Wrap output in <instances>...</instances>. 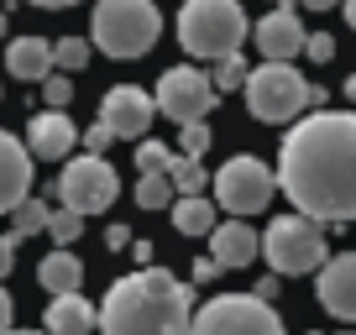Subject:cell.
<instances>
[{"label": "cell", "mask_w": 356, "mask_h": 335, "mask_svg": "<svg viewBox=\"0 0 356 335\" xmlns=\"http://www.w3.org/2000/svg\"><path fill=\"white\" fill-rule=\"evenodd\" d=\"M304 335H314V330H304Z\"/></svg>", "instance_id": "cell-45"}, {"label": "cell", "mask_w": 356, "mask_h": 335, "mask_svg": "<svg viewBox=\"0 0 356 335\" xmlns=\"http://www.w3.org/2000/svg\"><path fill=\"white\" fill-rule=\"evenodd\" d=\"M47 220H53V204H47V199H32V194H26V199L11 210V236H16V241H26V236H42V231H47Z\"/></svg>", "instance_id": "cell-21"}, {"label": "cell", "mask_w": 356, "mask_h": 335, "mask_svg": "<svg viewBox=\"0 0 356 335\" xmlns=\"http://www.w3.org/2000/svg\"><path fill=\"white\" fill-rule=\"evenodd\" d=\"M304 58H309V63H330L335 58V37L330 32H309L304 37Z\"/></svg>", "instance_id": "cell-31"}, {"label": "cell", "mask_w": 356, "mask_h": 335, "mask_svg": "<svg viewBox=\"0 0 356 335\" xmlns=\"http://www.w3.org/2000/svg\"><path fill=\"white\" fill-rule=\"evenodd\" d=\"M262 257L278 278H304V272H320L330 246H325V225L309 215H278L262 236Z\"/></svg>", "instance_id": "cell-5"}, {"label": "cell", "mask_w": 356, "mask_h": 335, "mask_svg": "<svg viewBox=\"0 0 356 335\" xmlns=\"http://www.w3.org/2000/svg\"><path fill=\"white\" fill-rule=\"evenodd\" d=\"M47 236H53V246H74L79 236H84V215H79V210H63V204H58L53 220H47Z\"/></svg>", "instance_id": "cell-26"}, {"label": "cell", "mask_w": 356, "mask_h": 335, "mask_svg": "<svg viewBox=\"0 0 356 335\" xmlns=\"http://www.w3.org/2000/svg\"><path fill=\"white\" fill-rule=\"evenodd\" d=\"M278 6H283V0H278Z\"/></svg>", "instance_id": "cell-46"}, {"label": "cell", "mask_w": 356, "mask_h": 335, "mask_svg": "<svg viewBox=\"0 0 356 335\" xmlns=\"http://www.w3.org/2000/svg\"><path fill=\"white\" fill-rule=\"evenodd\" d=\"M16 246H22L16 236H0V278H6V272L16 268Z\"/></svg>", "instance_id": "cell-32"}, {"label": "cell", "mask_w": 356, "mask_h": 335, "mask_svg": "<svg viewBox=\"0 0 356 335\" xmlns=\"http://www.w3.org/2000/svg\"><path fill=\"white\" fill-rule=\"evenodd\" d=\"M37 283H42L47 293H79V283H84V262H79L68 246H58V252H47V257L37 262Z\"/></svg>", "instance_id": "cell-20"}, {"label": "cell", "mask_w": 356, "mask_h": 335, "mask_svg": "<svg viewBox=\"0 0 356 335\" xmlns=\"http://www.w3.org/2000/svg\"><path fill=\"white\" fill-rule=\"evenodd\" d=\"M157 111L168 115V121H178V126H189V121H204V115L215 111V100H220V90H215V79L204 74V68H194V63H178V68H168L163 79H157Z\"/></svg>", "instance_id": "cell-10"}, {"label": "cell", "mask_w": 356, "mask_h": 335, "mask_svg": "<svg viewBox=\"0 0 356 335\" xmlns=\"http://www.w3.org/2000/svg\"><path fill=\"white\" fill-rule=\"evenodd\" d=\"M168 215H173L178 236H210L215 225H220V204L204 199V194H178V199L168 204Z\"/></svg>", "instance_id": "cell-19"}, {"label": "cell", "mask_w": 356, "mask_h": 335, "mask_svg": "<svg viewBox=\"0 0 356 335\" xmlns=\"http://www.w3.org/2000/svg\"><path fill=\"white\" fill-rule=\"evenodd\" d=\"M314 293H320L325 314L356 325V252H341V257H325V268L314 272Z\"/></svg>", "instance_id": "cell-12"}, {"label": "cell", "mask_w": 356, "mask_h": 335, "mask_svg": "<svg viewBox=\"0 0 356 335\" xmlns=\"http://www.w3.org/2000/svg\"><path fill=\"white\" fill-rule=\"evenodd\" d=\"M100 121L111 126L115 136L136 142V136L152 131V121H157V100H152L147 90H136V84H115V90L105 95V105H100Z\"/></svg>", "instance_id": "cell-11"}, {"label": "cell", "mask_w": 356, "mask_h": 335, "mask_svg": "<svg viewBox=\"0 0 356 335\" xmlns=\"http://www.w3.org/2000/svg\"><path fill=\"white\" fill-rule=\"evenodd\" d=\"M6 68H11L16 79L42 84V79L53 74V42H47V37H16V42L6 47Z\"/></svg>", "instance_id": "cell-18"}, {"label": "cell", "mask_w": 356, "mask_h": 335, "mask_svg": "<svg viewBox=\"0 0 356 335\" xmlns=\"http://www.w3.org/2000/svg\"><path fill=\"white\" fill-rule=\"evenodd\" d=\"M178 194L168 173H136V210H168Z\"/></svg>", "instance_id": "cell-22"}, {"label": "cell", "mask_w": 356, "mask_h": 335, "mask_svg": "<svg viewBox=\"0 0 356 335\" xmlns=\"http://www.w3.org/2000/svg\"><path fill=\"white\" fill-rule=\"evenodd\" d=\"M6 335H47V330H6Z\"/></svg>", "instance_id": "cell-42"}, {"label": "cell", "mask_w": 356, "mask_h": 335, "mask_svg": "<svg viewBox=\"0 0 356 335\" xmlns=\"http://www.w3.org/2000/svg\"><path fill=\"white\" fill-rule=\"evenodd\" d=\"M252 293H257V299H267V304H273V299H278V272H273V278H262Z\"/></svg>", "instance_id": "cell-36"}, {"label": "cell", "mask_w": 356, "mask_h": 335, "mask_svg": "<svg viewBox=\"0 0 356 335\" xmlns=\"http://www.w3.org/2000/svg\"><path fill=\"white\" fill-rule=\"evenodd\" d=\"M42 100H47V111H68V100H74L68 74H47V79H42Z\"/></svg>", "instance_id": "cell-29"}, {"label": "cell", "mask_w": 356, "mask_h": 335, "mask_svg": "<svg viewBox=\"0 0 356 335\" xmlns=\"http://www.w3.org/2000/svg\"><path fill=\"white\" fill-rule=\"evenodd\" d=\"M89 37L105 58H147L163 37V11L157 0H95Z\"/></svg>", "instance_id": "cell-3"}, {"label": "cell", "mask_w": 356, "mask_h": 335, "mask_svg": "<svg viewBox=\"0 0 356 335\" xmlns=\"http://www.w3.org/2000/svg\"><path fill=\"white\" fill-rule=\"evenodd\" d=\"M246 32H252V22H246L241 0H184V11H178V42L189 58L215 63L225 53H241Z\"/></svg>", "instance_id": "cell-4"}, {"label": "cell", "mask_w": 356, "mask_h": 335, "mask_svg": "<svg viewBox=\"0 0 356 335\" xmlns=\"http://www.w3.org/2000/svg\"><path fill=\"white\" fill-rule=\"evenodd\" d=\"M0 37H6V16H0Z\"/></svg>", "instance_id": "cell-43"}, {"label": "cell", "mask_w": 356, "mask_h": 335, "mask_svg": "<svg viewBox=\"0 0 356 335\" xmlns=\"http://www.w3.org/2000/svg\"><path fill=\"white\" fill-rule=\"evenodd\" d=\"M210 189H215V204H220V210H231V215L246 220V215H262L267 204H273V194H278V173H273L262 157L236 152L231 163L210 179Z\"/></svg>", "instance_id": "cell-8"}, {"label": "cell", "mask_w": 356, "mask_h": 335, "mask_svg": "<svg viewBox=\"0 0 356 335\" xmlns=\"http://www.w3.org/2000/svg\"><path fill=\"white\" fill-rule=\"evenodd\" d=\"M346 100H356V74H351V79H346Z\"/></svg>", "instance_id": "cell-41"}, {"label": "cell", "mask_w": 356, "mask_h": 335, "mask_svg": "<svg viewBox=\"0 0 356 335\" xmlns=\"http://www.w3.org/2000/svg\"><path fill=\"white\" fill-rule=\"evenodd\" d=\"M246 74H252V63H246V58L241 53H225V58H215V90H241V84H246Z\"/></svg>", "instance_id": "cell-25"}, {"label": "cell", "mask_w": 356, "mask_h": 335, "mask_svg": "<svg viewBox=\"0 0 356 335\" xmlns=\"http://www.w3.org/2000/svg\"><path fill=\"white\" fill-rule=\"evenodd\" d=\"M194 288L168 268H136L111 283L100 304V335H189Z\"/></svg>", "instance_id": "cell-2"}, {"label": "cell", "mask_w": 356, "mask_h": 335, "mask_svg": "<svg viewBox=\"0 0 356 335\" xmlns=\"http://www.w3.org/2000/svg\"><path fill=\"white\" fill-rule=\"evenodd\" d=\"M278 189L320 225L356 220V111H309L299 126H289Z\"/></svg>", "instance_id": "cell-1"}, {"label": "cell", "mask_w": 356, "mask_h": 335, "mask_svg": "<svg viewBox=\"0 0 356 335\" xmlns=\"http://www.w3.org/2000/svg\"><path fill=\"white\" fill-rule=\"evenodd\" d=\"M341 6H346V26L356 32V0H341Z\"/></svg>", "instance_id": "cell-40"}, {"label": "cell", "mask_w": 356, "mask_h": 335, "mask_svg": "<svg viewBox=\"0 0 356 335\" xmlns=\"http://www.w3.org/2000/svg\"><path fill=\"white\" fill-rule=\"evenodd\" d=\"M152 252H157V246L147 241V236H136V241H131V257L142 262V268H152Z\"/></svg>", "instance_id": "cell-34"}, {"label": "cell", "mask_w": 356, "mask_h": 335, "mask_svg": "<svg viewBox=\"0 0 356 335\" xmlns=\"http://www.w3.org/2000/svg\"><path fill=\"white\" fill-rule=\"evenodd\" d=\"M341 335H356V330H341Z\"/></svg>", "instance_id": "cell-44"}, {"label": "cell", "mask_w": 356, "mask_h": 335, "mask_svg": "<svg viewBox=\"0 0 356 335\" xmlns=\"http://www.w3.org/2000/svg\"><path fill=\"white\" fill-rule=\"evenodd\" d=\"M204 241H210V257L220 262V272L252 268V262H257V252H262V236H257L252 225L241 220V215H236V220H220L210 236H204Z\"/></svg>", "instance_id": "cell-16"}, {"label": "cell", "mask_w": 356, "mask_h": 335, "mask_svg": "<svg viewBox=\"0 0 356 335\" xmlns=\"http://www.w3.org/2000/svg\"><path fill=\"white\" fill-rule=\"evenodd\" d=\"M189 335H289L278 309L257 293H215L189 320Z\"/></svg>", "instance_id": "cell-7"}, {"label": "cell", "mask_w": 356, "mask_h": 335, "mask_svg": "<svg viewBox=\"0 0 356 335\" xmlns=\"http://www.w3.org/2000/svg\"><path fill=\"white\" fill-rule=\"evenodd\" d=\"M178 147H184V157H204V152H210V126H204V121L178 126Z\"/></svg>", "instance_id": "cell-28"}, {"label": "cell", "mask_w": 356, "mask_h": 335, "mask_svg": "<svg viewBox=\"0 0 356 335\" xmlns=\"http://www.w3.org/2000/svg\"><path fill=\"white\" fill-rule=\"evenodd\" d=\"M74 147H79V126L68 121V111H42L26 121V152L37 163H63Z\"/></svg>", "instance_id": "cell-14"}, {"label": "cell", "mask_w": 356, "mask_h": 335, "mask_svg": "<svg viewBox=\"0 0 356 335\" xmlns=\"http://www.w3.org/2000/svg\"><path fill=\"white\" fill-rule=\"evenodd\" d=\"M121 199V179H115V168L105 157L84 152L58 173V204L63 210H79V215H95V210H111Z\"/></svg>", "instance_id": "cell-9"}, {"label": "cell", "mask_w": 356, "mask_h": 335, "mask_svg": "<svg viewBox=\"0 0 356 335\" xmlns=\"http://www.w3.org/2000/svg\"><path fill=\"white\" fill-rule=\"evenodd\" d=\"M84 63H89V42L84 37H58L53 42V68L58 74H79Z\"/></svg>", "instance_id": "cell-24"}, {"label": "cell", "mask_w": 356, "mask_h": 335, "mask_svg": "<svg viewBox=\"0 0 356 335\" xmlns=\"http://www.w3.org/2000/svg\"><path fill=\"white\" fill-rule=\"evenodd\" d=\"M283 6H304V11H330V6H341V0H283Z\"/></svg>", "instance_id": "cell-37"}, {"label": "cell", "mask_w": 356, "mask_h": 335, "mask_svg": "<svg viewBox=\"0 0 356 335\" xmlns=\"http://www.w3.org/2000/svg\"><path fill=\"white\" fill-rule=\"evenodd\" d=\"M168 179H173V194H204L210 189V173L200 168V157H184V152L168 163Z\"/></svg>", "instance_id": "cell-23"}, {"label": "cell", "mask_w": 356, "mask_h": 335, "mask_svg": "<svg viewBox=\"0 0 356 335\" xmlns=\"http://www.w3.org/2000/svg\"><path fill=\"white\" fill-rule=\"evenodd\" d=\"M246 95V111H252V121H267V126H283V121H299L304 105H309V84H304V74L293 63H267L252 68L241 84Z\"/></svg>", "instance_id": "cell-6"}, {"label": "cell", "mask_w": 356, "mask_h": 335, "mask_svg": "<svg viewBox=\"0 0 356 335\" xmlns=\"http://www.w3.org/2000/svg\"><path fill=\"white\" fill-rule=\"evenodd\" d=\"M6 330H11V293L0 288V335H6Z\"/></svg>", "instance_id": "cell-38"}, {"label": "cell", "mask_w": 356, "mask_h": 335, "mask_svg": "<svg viewBox=\"0 0 356 335\" xmlns=\"http://www.w3.org/2000/svg\"><path fill=\"white\" fill-rule=\"evenodd\" d=\"M168 163H173V147L142 136V147H136V173H168Z\"/></svg>", "instance_id": "cell-27"}, {"label": "cell", "mask_w": 356, "mask_h": 335, "mask_svg": "<svg viewBox=\"0 0 356 335\" xmlns=\"http://www.w3.org/2000/svg\"><path fill=\"white\" fill-rule=\"evenodd\" d=\"M215 272H220V262H215V257H200V262H194V283H210Z\"/></svg>", "instance_id": "cell-35"}, {"label": "cell", "mask_w": 356, "mask_h": 335, "mask_svg": "<svg viewBox=\"0 0 356 335\" xmlns=\"http://www.w3.org/2000/svg\"><path fill=\"white\" fill-rule=\"evenodd\" d=\"M32 163L26 142H16L11 131H0V215H11L16 204L32 194Z\"/></svg>", "instance_id": "cell-15"}, {"label": "cell", "mask_w": 356, "mask_h": 335, "mask_svg": "<svg viewBox=\"0 0 356 335\" xmlns=\"http://www.w3.org/2000/svg\"><path fill=\"white\" fill-rule=\"evenodd\" d=\"M32 6H42V11H68V6H79V0H32Z\"/></svg>", "instance_id": "cell-39"}, {"label": "cell", "mask_w": 356, "mask_h": 335, "mask_svg": "<svg viewBox=\"0 0 356 335\" xmlns=\"http://www.w3.org/2000/svg\"><path fill=\"white\" fill-rule=\"evenodd\" d=\"M105 246H111V252H126V246H131V231H126V225H111V231H105Z\"/></svg>", "instance_id": "cell-33"}, {"label": "cell", "mask_w": 356, "mask_h": 335, "mask_svg": "<svg viewBox=\"0 0 356 335\" xmlns=\"http://www.w3.org/2000/svg\"><path fill=\"white\" fill-rule=\"evenodd\" d=\"M79 142H84V152H95V157H105V147L115 142V131L105 121H95V126H84V131H79Z\"/></svg>", "instance_id": "cell-30"}, {"label": "cell", "mask_w": 356, "mask_h": 335, "mask_svg": "<svg viewBox=\"0 0 356 335\" xmlns=\"http://www.w3.org/2000/svg\"><path fill=\"white\" fill-rule=\"evenodd\" d=\"M252 37H257V47H262V58L267 63H293V58L304 53V22L293 16V6H278V11H267L262 22L252 26Z\"/></svg>", "instance_id": "cell-13"}, {"label": "cell", "mask_w": 356, "mask_h": 335, "mask_svg": "<svg viewBox=\"0 0 356 335\" xmlns=\"http://www.w3.org/2000/svg\"><path fill=\"white\" fill-rule=\"evenodd\" d=\"M95 304L84 299V293H53L47 299V309H42V330L47 335H89L95 330Z\"/></svg>", "instance_id": "cell-17"}]
</instances>
